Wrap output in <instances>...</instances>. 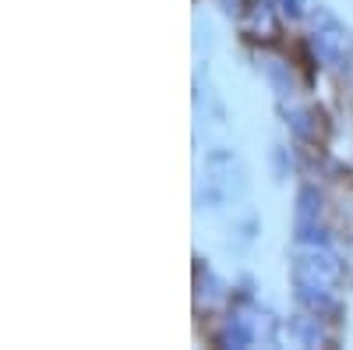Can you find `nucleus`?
Returning <instances> with one entry per match:
<instances>
[{
    "mask_svg": "<svg viewBox=\"0 0 353 350\" xmlns=\"http://www.w3.org/2000/svg\"><path fill=\"white\" fill-rule=\"evenodd\" d=\"M223 4H226V11H230V14H237V11H241V8H237V0H223Z\"/></svg>",
    "mask_w": 353,
    "mask_h": 350,
    "instance_id": "obj_12",
    "label": "nucleus"
},
{
    "mask_svg": "<svg viewBox=\"0 0 353 350\" xmlns=\"http://www.w3.org/2000/svg\"><path fill=\"white\" fill-rule=\"evenodd\" d=\"M301 304H307L314 315H336V298L332 290H318V286H297Z\"/></svg>",
    "mask_w": 353,
    "mask_h": 350,
    "instance_id": "obj_7",
    "label": "nucleus"
},
{
    "mask_svg": "<svg viewBox=\"0 0 353 350\" xmlns=\"http://www.w3.org/2000/svg\"><path fill=\"white\" fill-rule=\"evenodd\" d=\"M293 280H297V286L336 290L339 280H343V266H339V258L329 248L314 244V248L297 255V262H293Z\"/></svg>",
    "mask_w": 353,
    "mask_h": 350,
    "instance_id": "obj_1",
    "label": "nucleus"
},
{
    "mask_svg": "<svg viewBox=\"0 0 353 350\" xmlns=\"http://www.w3.org/2000/svg\"><path fill=\"white\" fill-rule=\"evenodd\" d=\"M290 333L297 336L304 347H321V343H325V336H321V329H318V318H311V315H297V318H293Z\"/></svg>",
    "mask_w": 353,
    "mask_h": 350,
    "instance_id": "obj_8",
    "label": "nucleus"
},
{
    "mask_svg": "<svg viewBox=\"0 0 353 350\" xmlns=\"http://www.w3.org/2000/svg\"><path fill=\"white\" fill-rule=\"evenodd\" d=\"M279 4H283V14L286 18H301L304 11H301V0H279Z\"/></svg>",
    "mask_w": 353,
    "mask_h": 350,
    "instance_id": "obj_11",
    "label": "nucleus"
},
{
    "mask_svg": "<svg viewBox=\"0 0 353 350\" xmlns=\"http://www.w3.org/2000/svg\"><path fill=\"white\" fill-rule=\"evenodd\" d=\"M219 343L223 347H251L254 343V326L248 322V318L233 315L230 322L223 326V333H219Z\"/></svg>",
    "mask_w": 353,
    "mask_h": 350,
    "instance_id": "obj_5",
    "label": "nucleus"
},
{
    "mask_svg": "<svg viewBox=\"0 0 353 350\" xmlns=\"http://www.w3.org/2000/svg\"><path fill=\"white\" fill-rule=\"evenodd\" d=\"M265 75H269V81H272V89H276V96H290L293 93V81H290V71L279 64V61H269L265 64Z\"/></svg>",
    "mask_w": 353,
    "mask_h": 350,
    "instance_id": "obj_10",
    "label": "nucleus"
},
{
    "mask_svg": "<svg viewBox=\"0 0 353 350\" xmlns=\"http://www.w3.org/2000/svg\"><path fill=\"white\" fill-rule=\"evenodd\" d=\"M318 216H321V195L314 188H301V195H297V230L318 226Z\"/></svg>",
    "mask_w": 353,
    "mask_h": 350,
    "instance_id": "obj_6",
    "label": "nucleus"
},
{
    "mask_svg": "<svg viewBox=\"0 0 353 350\" xmlns=\"http://www.w3.org/2000/svg\"><path fill=\"white\" fill-rule=\"evenodd\" d=\"M311 46L318 53L321 64L329 68H343L353 53V36L346 28L329 14V11H314V36H311Z\"/></svg>",
    "mask_w": 353,
    "mask_h": 350,
    "instance_id": "obj_2",
    "label": "nucleus"
},
{
    "mask_svg": "<svg viewBox=\"0 0 353 350\" xmlns=\"http://www.w3.org/2000/svg\"><path fill=\"white\" fill-rule=\"evenodd\" d=\"M205 177H209V184L223 198H237V195L248 191V173H244L241 159L230 149H212L209 156H205Z\"/></svg>",
    "mask_w": 353,
    "mask_h": 350,
    "instance_id": "obj_3",
    "label": "nucleus"
},
{
    "mask_svg": "<svg viewBox=\"0 0 353 350\" xmlns=\"http://www.w3.org/2000/svg\"><path fill=\"white\" fill-rule=\"evenodd\" d=\"M286 124H290L293 135L304 138V142L314 138V121H311V113H307V110H290V113H286Z\"/></svg>",
    "mask_w": 353,
    "mask_h": 350,
    "instance_id": "obj_9",
    "label": "nucleus"
},
{
    "mask_svg": "<svg viewBox=\"0 0 353 350\" xmlns=\"http://www.w3.org/2000/svg\"><path fill=\"white\" fill-rule=\"evenodd\" d=\"M241 32L254 43H276L279 39V14L269 0H254L241 18Z\"/></svg>",
    "mask_w": 353,
    "mask_h": 350,
    "instance_id": "obj_4",
    "label": "nucleus"
}]
</instances>
